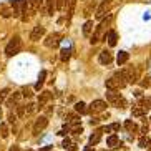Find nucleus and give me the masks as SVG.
<instances>
[{
    "label": "nucleus",
    "mask_w": 151,
    "mask_h": 151,
    "mask_svg": "<svg viewBox=\"0 0 151 151\" xmlns=\"http://www.w3.org/2000/svg\"><path fill=\"white\" fill-rule=\"evenodd\" d=\"M70 57H71V48H63V50H62V55H60L62 62H67V60H70Z\"/></svg>",
    "instance_id": "obj_24"
},
{
    "label": "nucleus",
    "mask_w": 151,
    "mask_h": 151,
    "mask_svg": "<svg viewBox=\"0 0 151 151\" xmlns=\"http://www.w3.org/2000/svg\"><path fill=\"white\" fill-rule=\"evenodd\" d=\"M47 126H48V118H47V116H40V118H37L35 124H33V134H40Z\"/></svg>",
    "instance_id": "obj_4"
},
{
    "label": "nucleus",
    "mask_w": 151,
    "mask_h": 151,
    "mask_svg": "<svg viewBox=\"0 0 151 151\" xmlns=\"http://www.w3.org/2000/svg\"><path fill=\"white\" fill-rule=\"evenodd\" d=\"M62 146L65 148V150H67L68 146H71V141H70V139H68V138H67V139H63V143H62Z\"/></svg>",
    "instance_id": "obj_32"
},
{
    "label": "nucleus",
    "mask_w": 151,
    "mask_h": 151,
    "mask_svg": "<svg viewBox=\"0 0 151 151\" xmlns=\"http://www.w3.org/2000/svg\"><path fill=\"white\" fill-rule=\"evenodd\" d=\"M42 2H43V0H30L32 10H33V12H35V10H38V9H40V5H42Z\"/></svg>",
    "instance_id": "obj_27"
},
{
    "label": "nucleus",
    "mask_w": 151,
    "mask_h": 151,
    "mask_svg": "<svg viewBox=\"0 0 151 151\" xmlns=\"http://www.w3.org/2000/svg\"><path fill=\"white\" fill-rule=\"evenodd\" d=\"M45 78H47V70H42L40 75H38V80H37V83H35L37 91H40L42 90V86H43V83H45Z\"/></svg>",
    "instance_id": "obj_13"
},
{
    "label": "nucleus",
    "mask_w": 151,
    "mask_h": 151,
    "mask_svg": "<svg viewBox=\"0 0 151 151\" xmlns=\"http://www.w3.org/2000/svg\"><path fill=\"white\" fill-rule=\"evenodd\" d=\"M90 124L93 126V124H98V120H90Z\"/></svg>",
    "instance_id": "obj_37"
},
{
    "label": "nucleus",
    "mask_w": 151,
    "mask_h": 151,
    "mask_svg": "<svg viewBox=\"0 0 151 151\" xmlns=\"http://www.w3.org/2000/svg\"><path fill=\"white\" fill-rule=\"evenodd\" d=\"M20 98H22V93H20V91L12 93V95H10V98L7 100V106H9V108H15V106H17V103L20 101Z\"/></svg>",
    "instance_id": "obj_11"
},
{
    "label": "nucleus",
    "mask_w": 151,
    "mask_h": 151,
    "mask_svg": "<svg viewBox=\"0 0 151 151\" xmlns=\"http://www.w3.org/2000/svg\"><path fill=\"white\" fill-rule=\"evenodd\" d=\"M15 108H17V116L18 118H23L25 113H27V108L25 106H15Z\"/></svg>",
    "instance_id": "obj_28"
},
{
    "label": "nucleus",
    "mask_w": 151,
    "mask_h": 151,
    "mask_svg": "<svg viewBox=\"0 0 151 151\" xmlns=\"http://www.w3.org/2000/svg\"><path fill=\"white\" fill-rule=\"evenodd\" d=\"M67 123L68 124L80 123V116H78V113H68V115H67Z\"/></svg>",
    "instance_id": "obj_20"
},
{
    "label": "nucleus",
    "mask_w": 151,
    "mask_h": 151,
    "mask_svg": "<svg viewBox=\"0 0 151 151\" xmlns=\"http://www.w3.org/2000/svg\"><path fill=\"white\" fill-rule=\"evenodd\" d=\"M17 120H18L17 113H14V111H10V113H9V123H15Z\"/></svg>",
    "instance_id": "obj_30"
},
{
    "label": "nucleus",
    "mask_w": 151,
    "mask_h": 151,
    "mask_svg": "<svg viewBox=\"0 0 151 151\" xmlns=\"http://www.w3.org/2000/svg\"><path fill=\"white\" fill-rule=\"evenodd\" d=\"M9 95H10V90H9V88H4V90H2V91H0V103H4L5 98L9 96Z\"/></svg>",
    "instance_id": "obj_26"
},
{
    "label": "nucleus",
    "mask_w": 151,
    "mask_h": 151,
    "mask_svg": "<svg viewBox=\"0 0 151 151\" xmlns=\"http://www.w3.org/2000/svg\"><path fill=\"white\" fill-rule=\"evenodd\" d=\"M138 146L143 148V150H148V148H151V139L143 134V136L139 138V141H138Z\"/></svg>",
    "instance_id": "obj_16"
},
{
    "label": "nucleus",
    "mask_w": 151,
    "mask_h": 151,
    "mask_svg": "<svg viewBox=\"0 0 151 151\" xmlns=\"http://www.w3.org/2000/svg\"><path fill=\"white\" fill-rule=\"evenodd\" d=\"M105 95H106V101H110L113 106H116V103H118L121 98H123L120 93H116V90H108Z\"/></svg>",
    "instance_id": "obj_8"
},
{
    "label": "nucleus",
    "mask_w": 151,
    "mask_h": 151,
    "mask_svg": "<svg viewBox=\"0 0 151 151\" xmlns=\"http://www.w3.org/2000/svg\"><path fill=\"white\" fill-rule=\"evenodd\" d=\"M52 150V145H47V146H43V148H40L38 151H50Z\"/></svg>",
    "instance_id": "obj_34"
},
{
    "label": "nucleus",
    "mask_w": 151,
    "mask_h": 151,
    "mask_svg": "<svg viewBox=\"0 0 151 151\" xmlns=\"http://www.w3.org/2000/svg\"><path fill=\"white\" fill-rule=\"evenodd\" d=\"M0 133H2V138H4V139L9 136V128H7V124H5V123L0 124Z\"/></svg>",
    "instance_id": "obj_25"
},
{
    "label": "nucleus",
    "mask_w": 151,
    "mask_h": 151,
    "mask_svg": "<svg viewBox=\"0 0 151 151\" xmlns=\"http://www.w3.org/2000/svg\"><path fill=\"white\" fill-rule=\"evenodd\" d=\"M22 96L32 98V96H33V93H32V90H30V88H22Z\"/></svg>",
    "instance_id": "obj_29"
},
{
    "label": "nucleus",
    "mask_w": 151,
    "mask_h": 151,
    "mask_svg": "<svg viewBox=\"0 0 151 151\" xmlns=\"http://www.w3.org/2000/svg\"><path fill=\"white\" fill-rule=\"evenodd\" d=\"M50 98H52V93L50 91H42L40 96H38V108H45V105L50 101Z\"/></svg>",
    "instance_id": "obj_10"
},
{
    "label": "nucleus",
    "mask_w": 151,
    "mask_h": 151,
    "mask_svg": "<svg viewBox=\"0 0 151 151\" xmlns=\"http://www.w3.org/2000/svg\"><path fill=\"white\" fill-rule=\"evenodd\" d=\"M110 2H111V0H103L101 5L98 7V10H96V18H98V20H101V18L105 17V15H106L108 7H110Z\"/></svg>",
    "instance_id": "obj_9"
},
{
    "label": "nucleus",
    "mask_w": 151,
    "mask_h": 151,
    "mask_svg": "<svg viewBox=\"0 0 151 151\" xmlns=\"http://www.w3.org/2000/svg\"><path fill=\"white\" fill-rule=\"evenodd\" d=\"M121 73H123L124 80H126V83H136L138 78H139V75H138V70L136 68H123L121 70Z\"/></svg>",
    "instance_id": "obj_3"
},
{
    "label": "nucleus",
    "mask_w": 151,
    "mask_h": 151,
    "mask_svg": "<svg viewBox=\"0 0 151 151\" xmlns=\"http://www.w3.org/2000/svg\"><path fill=\"white\" fill-rule=\"evenodd\" d=\"M106 40H108V45H110V47H115L116 42H118V33H116V30H110V32H108Z\"/></svg>",
    "instance_id": "obj_12"
},
{
    "label": "nucleus",
    "mask_w": 151,
    "mask_h": 151,
    "mask_svg": "<svg viewBox=\"0 0 151 151\" xmlns=\"http://www.w3.org/2000/svg\"><path fill=\"white\" fill-rule=\"evenodd\" d=\"M106 145L108 146H118V145H120V138L116 136V134H111V136H108L106 138Z\"/></svg>",
    "instance_id": "obj_19"
},
{
    "label": "nucleus",
    "mask_w": 151,
    "mask_h": 151,
    "mask_svg": "<svg viewBox=\"0 0 151 151\" xmlns=\"http://www.w3.org/2000/svg\"><path fill=\"white\" fill-rule=\"evenodd\" d=\"M124 129H126L128 133H133V131H138V126L131 120H126L124 121Z\"/></svg>",
    "instance_id": "obj_22"
},
{
    "label": "nucleus",
    "mask_w": 151,
    "mask_h": 151,
    "mask_svg": "<svg viewBox=\"0 0 151 151\" xmlns=\"http://www.w3.org/2000/svg\"><path fill=\"white\" fill-rule=\"evenodd\" d=\"M83 151H93V146H86Z\"/></svg>",
    "instance_id": "obj_38"
},
{
    "label": "nucleus",
    "mask_w": 151,
    "mask_h": 151,
    "mask_svg": "<svg viewBox=\"0 0 151 151\" xmlns=\"http://www.w3.org/2000/svg\"><path fill=\"white\" fill-rule=\"evenodd\" d=\"M98 62L101 63V65H110V63L113 62V55H111L110 50H103V52H100V55H98Z\"/></svg>",
    "instance_id": "obj_7"
},
{
    "label": "nucleus",
    "mask_w": 151,
    "mask_h": 151,
    "mask_svg": "<svg viewBox=\"0 0 151 151\" xmlns=\"http://www.w3.org/2000/svg\"><path fill=\"white\" fill-rule=\"evenodd\" d=\"M106 101L105 100H93V101L90 103L88 106V113H91V115H98V113H101V111L106 110Z\"/></svg>",
    "instance_id": "obj_2"
},
{
    "label": "nucleus",
    "mask_w": 151,
    "mask_h": 151,
    "mask_svg": "<svg viewBox=\"0 0 151 151\" xmlns=\"http://www.w3.org/2000/svg\"><path fill=\"white\" fill-rule=\"evenodd\" d=\"M45 4H47V14L53 15V12L57 10V7H55V0H47Z\"/></svg>",
    "instance_id": "obj_23"
},
{
    "label": "nucleus",
    "mask_w": 151,
    "mask_h": 151,
    "mask_svg": "<svg viewBox=\"0 0 151 151\" xmlns=\"http://www.w3.org/2000/svg\"><path fill=\"white\" fill-rule=\"evenodd\" d=\"M43 35H45V27L37 25V27H33V30L30 32V40L32 42H38Z\"/></svg>",
    "instance_id": "obj_5"
},
{
    "label": "nucleus",
    "mask_w": 151,
    "mask_h": 151,
    "mask_svg": "<svg viewBox=\"0 0 151 151\" xmlns=\"http://www.w3.org/2000/svg\"><path fill=\"white\" fill-rule=\"evenodd\" d=\"M10 151H20V148H18L17 145H14V146L10 148Z\"/></svg>",
    "instance_id": "obj_35"
},
{
    "label": "nucleus",
    "mask_w": 151,
    "mask_h": 151,
    "mask_svg": "<svg viewBox=\"0 0 151 151\" xmlns=\"http://www.w3.org/2000/svg\"><path fill=\"white\" fill-rule=\"evenodd\" d=\"M128 52H124V50H121L120 53H118V57H116V63H118V67H121V65H124V63L128 62Z\"/></svg>",
    "instance_id": "obj_14"
},
{
    "label": "nucleus",
    "mask_w": 151,
    "mask_h": 151,
    "mask_svg": "<svg viewBox=\"0 0 151 151\" xmlns=\"http://www.w3.org/2000/svg\"><path fill=\"white\" fill-rule=\"evenodd\" d=\"M100 139H101V131L98 129V131H95V133L90 136V146H96L98 143H100Z\"/></svg>",
    "instance_id": "obj_17"
},
{
    "label": "nucleus",
    "mask_w": 151,
    "mask_h": 151,
    "mask_svg": "<svg viewBox=\"0 0 151 151\" xmlns=\"http://www.w3.org/2000/svg\"><path fill=\"white\" fill-rule=\"evenodd\" d=\"M131 115L133 116H138V118H143V116L146 115V110L141 106H134L133 110H131Z\"/></svg>",
    "instance_id": "obj_21"
},
{
    "label": "nucleus",
    "mask_w": 151,
    "mask_h": 151,
    "mask_svg": "<svg viewBox=\"0 0 151 151\" xmlns=\"http://www.w3.org/2000/svg\"><path fill=\"white\" fill-rule=\"evenodd\" d=\"M75 111L80 113V115H85V113H88V108H86V105L83 101H78V103H75Z\"/></svg>",
    "instance_id": "obj_18"
},
{
    "label": "nucleus",
    "mask_w": 151,
    "mask_h": 151,
    "mask_svg": "<svg viewBox=\"0 0 151 151\" xmlns=\"http://www.w3.org/2000/svg\"><path fill=\"white\" fill-rule=\"evenodd\" d=\"M91 32H93V22H91V20H86L85 25H83V37L88 38V37L91 35Z\"/></svg>",
    "instance_id": "obj_15"
},
{
    "label": "nucleus",
    "mask_w": 151,
    "mask_h": 151,
    "mask_svg": "<svg viewBox=\"0 0 151 151\" xmlns=\"http://www.w3.org/2000/svg\"><path fill=\"white\" fill-rule=\"evenodd\" d=\"M141 86H143V88H146V86H150V78H145V80L141 81Z\"/></svg>",
    "instance_id": "obj_33"
},
{
    "label": "nucleus",
    "mask_w": 151,
    "mask_h": 151,
    "mask_svg": "<svg viewBox=\"0 0 151 151\" xmlns=\"http://www.w3.org/2000/svg\"><path fill=\"white\" fill-rule=\"evenodd\" d=\"M20 50H22V40H20V37H14L5 47V55L14 57V55L20 53Z\"/></svg>",
    "instance_id": "obj_1"
},
{
    "label": "nucleus",
    "mask_w": 151,
    "mask_h": 151,
    "mask_svg": "<svg viewBox=\"0 0 151 151\" xmlns=\"http://www.w3.org/2000/svg\"><path fill=\"white\" fill-rule=\"evenodd\" d=\"M58 45H60V37L58 33H50L47 37V40H45V47H48V48H57Z\"/></svg>",
    "instance_id": "obj_6"
},
{
    "label": "nucleus",
    "mask_w": 151,
    "mask_h": 151,
    "mask_svg": "<svg viewBox=\"0 0 151 151\" xmlns=\"http://www.w3.org/2000/svg\"><path fill=\"white\" fill-rule=\"evenodd\" d=\"M65 2H67V0H55V7H57V10H63Z\"/></svg>",
    "instance_id": "obj_31"
},
{
    "label": "nucleus",
    "mask_w": 151,
    "mask_h": 151,
    "mask_svg": "<svg viewBox=\"0 0 151 151\" xmlns=\"http://www.w3.org/2000/svg\"><path fill=\"white\" fill-rule=\"evenodd\" d=\"M141 133H143V134L148 133V126H143V128H141Z\"/></svg>",
    "instance_id": "obj_36"
}]
</instances>
